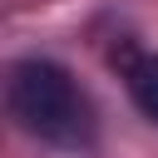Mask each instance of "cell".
I'll return each mask as SVG.
<instances>
[{
  "label": "cell",
  "mask_w": 158,
  "mask_h": 158,
  "mask_svg": "<svg viewBox=\"0 0 158 158\" xmlns=\"http://www.w3.org/2000/svg\"><path fill=\"white\" fill-rule=\"evenodd\" d=\"M10 114L44 143L74 148L89 138V99L54 59H25L10 69Z\"/></svg>",
  "instance_id": "obj_1"
},
{
  "label": "cell",
  "mask_w": 158,
  "mask_h": 158,
  "mask_svg": "<svg viewBox=\"0 0 158 158\" xmlns=\"http://www.w3.org/2000/svg\"><path fill=\"white\" fill-rule=\"evenodd\" d=\"M114 59L123 64L128 99H133L148 118H158V54H133V49H123V54H114Z\"/></svg>",
  "instance_id": "obj_2"
}]
</instances>
